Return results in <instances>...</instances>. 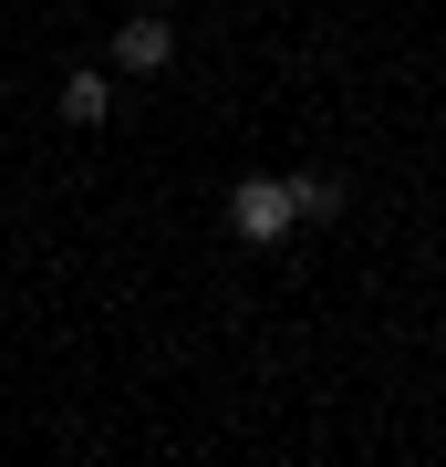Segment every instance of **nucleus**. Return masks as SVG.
Instances as JSON below:
<instances>
[{"mask_svg": "<svg viewBox=\"0 0 446 467\" xmlns=\"http://www.w3.org/2000/svg\"><path fill=\"white\" fill-rule=\"evenodd\" d=\"M229 229L249 239V250H281V239L301 229V187L291 177H239L229 187Z\"/></svg>", "mask_w": 446, "mask_h": 467, "instance_id": "f257e3e1", "label": "nucleus"}, {"mask_svg": "<svg viewBox=\"0 0 446 467\" xmlns=\"http://www.w3.org/2000/svg\"><path fill=\"white\" fill-rule=\"evenodd\" d=\"M166 63H177V21H166V11L115 21V73H135V84H146V73H166Z\"/></svg>", "mask_w": 446, "mask_h": 467, "instance_id": "f03ea898", "label": "nucleus"}, {"mask_svg": "<svg viewBox=\"0 0 446 467\" xmlns=\"http://www.w3.org/2000/svg\"><path fill=\"white\" fill-rule=\"evenodd\" d=\"M104 104H115V84L104 73H73L63 84V125H104Z\"/></svg>", "mask_w": 446, "mask_h": 467, "instance_id": "7ed1b4c3", "label": "nucleus"}, {"mask_svg": "<svg viewBox=\"0 0 446 467\" xmlns=\"http://www.w3.org/2000/svg\"><path fill=\"white\" fill-rule=\"evenodd\" d=\"M291 187H301V229H322V218H343V177H322V167H312V177H291Z\"/></svg>", "mask_w": 446, "mask_h": 467, "instance_id": "20e7f679", "label": "nucleus"}]
</instances>
